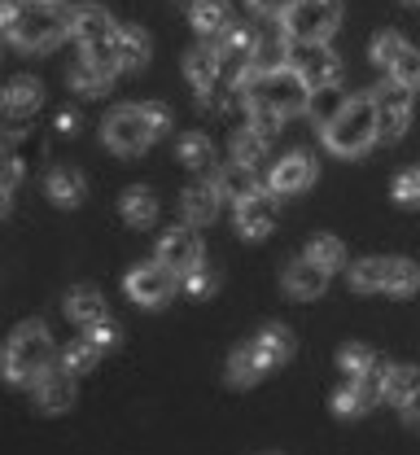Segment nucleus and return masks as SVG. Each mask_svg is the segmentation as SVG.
I'll use <instances>...</instances> for the list:
<instances>
[{"label":"nucleus","instance_id":"obj_25","mask_svg":"<svg viewBox=\"0 0 420 455\" xmlns=\"http://www.w3.org/2000/svg\"><path fill=\"white\" fill-rule=\"evenodd\" d=\"M254 350L263 355V363L267 368H281V363H289L294 359V333L285 329V324H267V329H258L254 333Z\"/></svg>","mask_w":420,"mask_h":455},{"label":"nucleus","instance_id":"obj_37","mask_svg":"<svg viewBox=\"0 0 420 455\" xmlns=\"http://www.w3.org/2000/svg\"><path fill=\"white\" fill-rule=\"evenodd\" d=\"M97 359H101V346L88 338V341H75V346H66V355H61V363L79 377V372H92L97 368Z\"/></svg>","mask_w":420,"mask_h":455},{"label":"nucleus","instance_id":"obj_12","mask_svg":"<svg viewBox=\"0 0 420 455\" xmlns=\"http://www.w3.org/2000/svg\"><path fill=\"white\" fill-rule=\"evenodd\" d=\"M294 44V40H289ZM289 66H298V75L306 79V88H337L342 84V61L337 53H329V44H294Z\"/></svg>","mask_w":420,"mask_h":455},{"label":"nucleus","instance_id":"obj_8","mask_svg":"<svg viewBox=\"0 0 420 455\" xmlns=\"http://www.w3.org/2000/svg\"><path fill=\"white\" fill-rule=\"evenodd\" d=\"M154 140H158V132H154L145 106H119V110L101 123V145L115 149V154H123V158L145 154Z\"/></svg>","mask_w":420,"mask_h":455},{"label":"nucleus","instance_id":"obj_40","mask_svg":"<svg viewBox=\"0 0 420 455\" xmlns=\"http://www.w3.org/2000/svg\"><path fill=\"white\" fill-rule=\"evenodd\" d=\"M394 202L399 206H420V167H408L394 175Z\"/></svg>","mask_w":420,"mask_h":455},{"label":"nucleus","instance_id":"obj_4","mask_svg":"<svg viewBox=\"0 0 420 455\" xmlns=\"http://www.w3.org/2000/svg\"><path fill=\"white\" fill-rule=\"evenodd\" d=\"M70 13L75 9H66L61 0H49V4H22V18L13 22V31H4L22 53H44V49H53L61 44L66 36H70Z\"/></svg>","mask_w":420,"mask_h":455},{"label":"nucleus","instance_id":"obj_31","mask_svg":"<svg viewBox=\"0 0 420 455\" xmlns=\"http://www.w3.org/2000/svg\"><path fill=\"white\" fill-rule=\"evenodd\" d=\"M149 66V36L140 27H123L119 31V70H140Z\"/></svg>","mask_w":420,"mask_h":455},{"label":"nucleus","instance_id":"obj_49","mask_svg":"<svg viewBox=\"0 0 420 455\" xmlns=\"http://www.w3.org/2000/svg\"><path fill=\"white\" fill-rule=\"evenodd\" d=\"M412 4H420V0H412Z\"/></svg>","mask_w":420,"mask_h":455},{"label":"nucleus","instance_id":"obj_15","mask_svg":"<svg viewBox=\"0 0 420 455\" xmlns=\"http://www.w3.org/2000/svg\"><path fill=\"white\" fill-rule=\"evenodd\" d=\"M31 395L40 403V411H49V416H58V411H70L75 407V372L61 363V368H49L36 386H31Z\"/></svg>","mask_w":420,"mask_h":455},{"label":"nucleus","instance_id":"obj_24","mask_svg":"<svg viewBox=\"0 0 420 455\" xmlns=\"http://www.w3.org/2000/svg\"><path fill=\"white\" fill-rule=\"evenodd\" d=\"M44 193L53 197V206H79L83 197H88V180H83V171L75 167H53L49 171V180H44Z\"/></svg>","mask_w":420,"mask_h":455},{"label":"nucleus","instance_id":"obj_32","mask_svg":"<svg viewBox=\"0 0 420 455\" xmlns=\"http://www.w3.org/2000/svg\"><path fill=\"white\" fill-rule=\"evenodd\" d=\"M412 395H420V368H412V363L390 368V372H385V403L403 407Z\"/></svg>","mask_w":420,"mask_h":455},{"label":"nucleus","instance_id":"obj_44","mask_svg":"<svg viewBox=\"0 0 420 455\" xmlns=\"http://www.w3.org/2000/svg\"><path fill=\"white\" fill-rule=\"evenodd\" d=\"M88 338L106 350V346H115V341H119V324H115V320H101V324H92V329H88Z\"/></svg>","mask_w":420,"mask_h":455},{"label":"nucleus","instance_id":"obj_36","mask_svg":"<svg viewBox=\"0 0 420 455\" xmlns=\"http://www.w3.org/2000/svg\"><path fill=\"white\" fill-rule=\"evenodd\" d=\"M403 49H408V40L399 36V31H376L372 36V49H368V57H372V66H394L399 57H403Z\"/></svg>","mask_w":420,"mask_h":455},{"label":"nucleus","instance_id":"obj_47","mask_svg":"<svg viewBox=\"0 0 420 455\" xmlns=\"http://www.w3.org/2000/svg\"><path fill=\"white\" fill-rule=\"evenodd\" d=\"M22 4H49V0H22Z\"/></svg>","mask_w":420,"mask_h":455},{"label":"nucleus","instance_id":"obj_30","mask_svg":"<svg viewBox=\"0 0 420 455\" xmlns=\"http://www.w3.org/2000/svg\"><path fill=\"white\" fill-rule=\"evenodd\" d=\"M302 254H306L311 263H320L324 272H333V276H337V272L346 267V245H342L337 236H311Z\"/></svg>","mask_w":420,"mask_h":455},{"label":"nucleus","instance_id":"obj_7","mask_svg":"<svg viewBox=\"0 0 420 455\" xmlns=\"http://www.w3.org/2000/svg\"><path fill=\"white\" fill-rule=\"evenodd\" d=\"M342 27V13H337V0H298L285 9L281 18V31L294 40V44H329Z\"/></svg>","mask_w":420,"mask_h":455},{"label":"nucleus","instance_id":"obj_46","mask_svg":"<svg viewBox=\"0 0 420 455\" xmlns=\"http://www.w3.org/2000/svg\"><path fill=\"white\" fill-rule=\"evenodd\" d=\"M58 132H61V136H75V132H79V118H75V114H61Z\"/></svg>","mask_w":420,"mask_h":455},{"label":"nucleus","instance_id":"obj_2","mask_svg":"<svg viewBox=\"0 0 420 455\" xmlns=\"http://www.w3.org/2000/svg\"><path fill=\"white\" fill-rule=\"evenodd\" d=\"M376 140H381V118H376L372 92L351 97V101L337 110L333 123H324V145H329L333 154H342V158H360Z\"/></svg>","mask_w":420,"mask_h":455},{"label":"nucleus","instance_id":"obj_19","mask_svg":"<svg viewBox=\"0 0 420 455\" xmlns=\"http://www.w3.org/2000/svg\"><path fill=\"white\" fill-rule=\"evenodd\" d=\"M184 75H188V84L202 92V88H210V84H219L224 79V53H219V44L210 40V44H193L188 53H184Z\"/></svg>","mask_w":420,"mask_h":455},{"label":"nucleus","instance_id":"obj_18","mask_svg":"<svg viewBox=\"0 0 420 455\" xmlns=\"http://www.w3.org/2000/svg\"><path fill=\"white\" fill-rule=\"evenodd\" d=\"M329 276H333V272H324L320 263H311V259L302 254V259H294V263L285 267L281 284H285V293H289V298L306 302V298H320V293L329 289Z\"/></svg>","mask_w":420,"mask_h":455},{"label":"nucleus","instance_id":"obj_6","mask_svg":"<svg viewBox=\"0 0 420 455\" xmlns=\"http://www.w3.org/2000/svg\"><path fill=\"white\" fill-rule=\"evenodd\" d=\"M351 289L408 298L420 289V263H412V259H360V263H351Z\"/></svg>","mask_w":420,"mask_h":455},{"label":"nucleus","instance_id":"obj_3","mask_svg":"<svg viewBox=\"0 0 420 455\" xmlns=\"http://www.w3.org/2000/svg\"><path fill=\"white\" fill-rule=\"evenodd\" d=\"M53 368V338L40 320H27L9 333V346H4V377L9 386H36L44 372Z\"/></svg>","mask_w":420,"mask_h":455},{"label":"nucleus","instance_id":"obj_9","mask_svg":"<svg viewBox=\"0 0 420 455\" xmlns=\"http://www.w3.org/2000/svg\"><path fill=\"white\" fill-rule=\"evenodd\" d=\"M176 284H180V276H176V272H171L162 259H154V263H136V267L127 272L123 289H127V298H131L136 307L158 311V307H167V302H171Z\"/></svg>","mask_w":420,"mask_h":455},{"label":"nucleus","instance_id":"obj_5","mask_svg":"<svg viewBox=\"0 0 420 455\" xmlns=\"http://www.w3.org/2000/svg\"><path fill=\"white\" fill-rule=\"evenodd\" d=\"M119 31L123 27L101 4H75L70 13V36L79 40V49L110 70H119Z\"/></svg>","mask_w":420,"mask_h":455},{"label":"nucleus","instance_id":"obj_11","mask_svg":"<svg viewBox=\"0 0 420 455\" xmlns=\"http://www.w3.org/2000/svg\"><path fill=\"white\" fill-rule=\"evenodd\" d=\"M372 101H376V118H381V140H403L408 123H412V88H403L390 75L385 84L372 88Z\"/></svg>","mask_w":420,"mask_h":455},{"label":"nucleus","instance_id":"obj_42","mask_svg":"<svg viewBox=\"0 0 420 455\" xmlns=\"http://www.w3.org/2000/svg\"><path fill=\"white\" fill-rule=\"evenodd\" d=\"M245 4H250L254 18H285V9L298 4V0H245Z\"/></svg>","mask_w":420,"mask_h":455},{"label":"nucleus","instance_id":"obj_35","mask_svg":"<svg viewBox=\"0 0 420 455\" xmlns=\"http://www.w3.org/2000/svg\"><path fill=\"white\" fill-rule=\"evenodd\" d=\"M346 101H351V97H342V88H315L311 101H306V114H311L315 123H333Z\"/></svg>","mask_w":420,"mask_h":455},{"label":"nucleus","instance_id":"obj_28","mask_svg":"<svg viewBox=\"0 0 420 455\" xmlns=\"http://www.w3.org/2000/svg\"><path fill=\"white\" fill-rule=\"evenodd\" d=\"M119 215L131 228H154L158 224V197L149 188H127L119 197Z\"/></svg>","mask_w":420,"mask_h":455},{"label":"nucleus","instance_id":"obj_21","mask_svg":"<svg viewBox=\"0 0 420 455\" xmlns=\"http://www.w3.org/2000/svg\"><path fill=\"white\" fill-rule=\"evenodd\" d=\"M66 315H70L75 324H83V329H92V324H101V320H110V307H106V298H101V289H92V284H75V289L66 293Z\"/></svg>","mask_w":420,"mask_h":455},{"label":"nucleus","instance_id":"obj_34","mask_svg":"<svg viewBox=\"0 0 420 455\" xmlns=\"http://www.w3.org/2000/svg\"><path fill=\"white\" fill-rule=\"evenodd\" d=\"M381 359L372 355V346H363V341H346L342 350H337V368L346 372V377H363V372H372Z\"/></svg>","mask_w":420,"mask_h":455},{"label":"nucleus","instance_id":"obj_27","mask_svg":"<svg viewBox=\"0 0 420 455\" xmlns=\"http://www.w3.org/2000/svg\"><path fill=\"white\" fill-rule=\"evenodd\" d=\"M215 188L224 193V202H245V197H254L263 184H258V175H254V167H245V163H228V167L215 175Z\"/></svg>","mask_w":420,"mask_h":455},{"label":"nucleus","instance_id":"obj_43","mask_svg":"<svg viewBox=\"0 0 420 455\" xmlns=\"http://www.w3.org/2000/svg\"><path fill=\"white\" fill-rule=\"evenodd\" d=\"M140 106H145V114H149V123H154V132H158V136H167V132H171V110H167L162 101H140Z\"/></svg>","mask_w":420,"mask_h":455},{"label":"nucleus","instance_id":"obj_13","mask_svg":"<svg viewBox=\"0 0 420 455\" xmlns=\"http://www.w3.org/2000/svg\"><path fill=\"white\" fill-rule=\"evenodd\" d=\"M272 228H276V193L258 188L254 197L237 202V232H241V241H263V236H272Z\"/></svg>","mask_w":420,"mask_h":455},{"label":"nucleus","instance_id":"obj_10","mask_svg":"<svg viewBox=\"0 0 420 455\" xmlns=\"http://www.w3.org/2000/svg\"><path fill=\"white\" fill-rule=\"evenodd\" d=\"M385 363H376L372 372H363V377H346V386L333 395V411L342 416V420H355V416H368L381 398H385Z\"/></svg>","mask_w":420,"mask_h":455},{"label":"nucleus","instance_id":"obj_33","mask_svg":"<svg viewBox=\"0 0 420 455\" xmlns=\"http://www.w3.org/2000/svg\"><path fill=\"white\" fill-rule=\"evenodd\" d=\"M176 158H180L188 171H206L210 158H215V145H210V136H202V132H184L180 145H176Z\"/></svg>","mask_w":420,"mask_h":455},{"label":"nucleus","instance_id":"obj_17","mask_svg":"<svg viewBox=\"0 0 420 455\" xmlns=\"http://www.w3.org/2000/svg\"><path fill=\"white\" fill-rule=\"evenodd\" d=\"M188 22H193V31L202 40H224L237 27L228 0H197V4H188Z\"/></svg>","mask_w":420,"mask_h":455},{"label":"nucleus","instance_id":"obj_38","mask_svg":"<svg viewBox=\"0 0 420 455\" xmlns=\"http://www.w3.org/2000/svg\"><path fill=\"white\" fill-rule=\"evenodd\" d=\"M180 284H184V293H188V298H210V293L219 289V272H215V267H206V263H197L193 272H184L180 276Z\"/></svg>","mask_w":420,"mask_h":455},{"label":"nucleus","instance_id":"obj_16","mask_svg":"<svg viewBox=\"0 0 420 455\" xmlns=\"http://www.w3.org/2000/svg\"><path fill=\"white\" fill-rule=\"evenodd\" d=\"M315 184V158L311 154H302V149H294V154H285L276 167H272V175H267V188L272 193H302V188H311Z\"/></svg>","mask_w":420,"mask_h":455},{"label":"nucleus","instance_id":"obj_45","mask_svg":"<svg viewBox=\"0 0 420 455\" xmlns=\"http://www.w3.org/2000/svg\"><path fill=\"white\" fill-rule=\"evenodd\" d=\"M399 411H403V420H408L412 429H420V395H412L403 407H399Z\"/></svg>","mask_w":420,"mask_h":455},{"label":"nucleus","instance_id":"obj_1","mask_svg":"<svg viewBox=\"0 0 420 455\" xmlns=\"http://www.w3.org/2000/svg\"><path fill=\"white\" fill-rule=\"evenodd\" d=\"M245 110H276L281 118H294L306 110L311 101V88L298 75V66H281V70H254L245 84Z\"/></svg>","mask_w":420,"mask_h":455},{"label":"nucleus","instance_id":"obj_41","mask_svg":"<svg viewBox=\"0 0 420 455\" xmlns=\"http://www.w3.org/2000/svg\"><path fill=\"white\" fill-rule=\"evenodd\" d=\"M18 180H22V163H18L13 154H4V184H0V206H4V215H9V206H13Z\"/></svg>","mask_w":420,"mask_h":455},{"label":"nucleus","instance_id":"obj_29","mask_svg":"<svg viewBox=\"0 0 420 455\" xmlns=\"http://www.w3.org/2000/svg\"><path fill=\"white\" fill-rule=\"evenodd\" d=\"M228 154H233V163H245V167H254L263 154H267V136L254 127V123H245L233 132V140H228Z\"/></svg>","mask_w":420,"mask_h":455},{"label":"nucleus","instance_id":"obj_26","mask_svg":"<svg viewBox=\"0 0 420 455\" xmlns=\"http://www.w3.org/2000/svg\"><path fill=\"white\" fill-rule=\"evenodd\" d=\"M115 75H119V70H110V66L83 57V61L70 70V88H75L79 97H106V92L115 88Z\"/></svg>","mask_w":420,"mask_h":455},{"label":"nucleus","instance_id":"obj_23","mask_svg":"<svg viewBox=\"0 0 420 455\" xmlns=\"http://www.w3.org/2000/svg\"><path fill=\"white\" fill-rule=\"evenodd\" d=\"M219 206H224V193L215 188V180H210V184L184 188V197H180V211H184L188 224H210V220L219 215Z\"/></svg>","mask_w":420,"mask_h":455},{"label":"nucleus","instance_id":"obj_48","mask_svg":"<svg viewBox=\"0 0 420 455\" xmlns=\"http://www.w3.org/2000/svg\"><path fill=\"white\" fill-rule=\"evenodd\" d=\"M180 4H197V0H180Z\"/></svg>","mask_w":420,"mask_h":455},{"label":"nucleus","instance_id":"obj_22","mask_svg":"<svg viewBox=\"0 0 420 455\" xmlns=\"http://www.w3.org/2000/svg\"><path fill=\"white\" fill-rule=\"evenodd\" d=\"M40 106H44V88H40V79H31V75L9 79V88H4V114H9V118H31Z\"/></svg>","mask_w":420,"mask_h":455},{"label":"nucleus","instance_id":"obj_14","mask_svg":"<svg viewBox=\"0 0 420 455\" xmlns=\"http://www.w3.org/2000/svg\"><path fill=\"white\" fill-rule=\"evenodd\" d=\"M158 259H162L176 276L193 272V267L202 263V236H197L193 228H171V232L158 241Z\"/></svg>","mask_w":420,"mask_h":455},{"label":"nucleus","instance_id":"obj_39","mask_svg":"<svg viewBox=\"0 0 420 455\" xmlns=\"http://www.w3.org/2000/svg\"><path fill=\"white\" fill-rule=\"evenodd\" d=\"M390 75H394V79H399L403 88L420 92V49H412V44H408V49H403V57H399V61L390 66Z\"/></svg>","mask_w":420,"mask_h":455},{"label":"nucleus","instance_id":"obj_20","mask_svg":"<svg viewBox=\"0 0 420 455\" xmlns=\"http://www.w3.org/2000/svg\"><path fill=\"white\" fill-rule=\"evenodd\" d=\"M263 372H272V368L263 363V355L254 350V341L233 346V355H228V363H224V377H228V386L250 390V386H258V381H263Z\"/></svg>","mask_w":420,"mask_h":455}]
</instances>
